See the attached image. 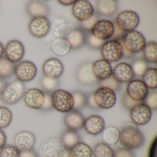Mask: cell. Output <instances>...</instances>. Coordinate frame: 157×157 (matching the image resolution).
<instances>
[{
  "label": "cell",
  "instance_id": "17",
  "mask_svg": "<svg viewBox=\"0 0 157 157\" xmlns=\"http://www.w3.org/2000/svg\"><path fill=\"white\" fill-rule=\"evenodd\" d=\"M93 7L88 1H76L73 4L72 13L78 21L83 22L93 16Z\"/></svg>",
  "mask_w": 157,
  "mask_h": 157
},
{
  "label": "cell",
  "instance_id": "3",
  "mask_svg": "<svg viewBox=\"0 0 157 157\" xmlns=\"http://www.w3.org/2000/svg\"><path fill=\"white\" fill-rule=\"evenodd\" d=\"M120 43L132 54L142 51L146 44V39L143 35L135 30L125 33L120 40Z\"/></svg>",
  "mask_w": 157,
  "mask_h": 157
},
{
  "label": "cell",
  "instance_id": "11",
  "mask_svg": "<svg viewBox=\"0 0 157 157\" xmlns=\"http://www.w3.org/2000/svg\"><path fill=\"white\" fill-rule=\"evenodd\" d=\"M130 113L132 123L137 126L145 125L151 117V110L142 102L135 105L130 110Z\"/></svg>",
  "mask_w": 157,
  "mask_h": 157
},
{
  "label": "cell",
  "instance_id": "28",
  "mask_svg": "<svg viewBox=\"0 0 157 157\" xmlns=\"http://www.w3.org/2000/svg\"><path fill=\"white\" fill-rule=\"evenodd\" d=\"M15 66L6 58H0V78L2 79L10 78L14 73Z\"/></svg>",
  "mask_w": 157,
  "mask_h": 157
},
{
  "label": "cell",
  "instance_id": "20",
  "mask_svg": "<svg viewBox=\"0 0 157 157\" xmlns=\"http://www.w3.org/2000/svg\"><path fill=\"white\" fill-rule=\"evenodd\" d=\"M113 76L119 82H129L134 78L135 74L132 66L128 63L117 64L113 70Z\"/></svg>",
  "mask_w": 157,
  "mask_h": 157
},
{
  "label": "cell",
  "instance_id": "45",
  "mask_svg": "<svg viewBox=\"0 0 157 157\" xmlns=\"http://www.w3.org/2000/svg\"><path fill=\"white\" fill-rule=\"evenodd\" d=\"M114 157H135V155L131 150L121 147L114 151Z\"/></svg>",
  "mask_w": 157,
  "mask_h": 157
},
{
  "label": "cell",
  "instance_id": "31",
  "mask_svg": "<svg viewBox=\"0 0 157 157\" xmlns=\"http://www.w3.org/2000/svg\"><path fill=\"white\" fill-rule=\"evenodd\" d=\"M103 137L106 144L115 145L118 142L120 132L119 129L113 126L107 127L104 130Z\"/></svg>",
  "mask_w": 157,
  "mask_h": 157
},
{
  "label": "cell",
  "instance_id": "26",
  "mask_svg": "<svg viewBox=\"0 0 157 157\" xmlns=\"http://www.w3.org/2000/svg\"><path fill=\"white\" fill-rule=\"evenodd\" d=\"M69 151L71 157H92L93 155L92 148L81 141Z\"/></svg>",
  "mask_w": 157,
  "mask_h": 157
},
{
  "label": "cell",
  "instance_id": "7",
  "mask_svg": "<svg viewBox=\"0 0 157 157\" xmlns=\"http://www.w3.org/2000/svg\"><path fill=\"white\" fill-rule=\"evenodd\" d=\"M94 100L99 108L107 110L113 108L117 98L115 92L109 88L101 87L94 93Z\"/></svg>",
  "mask_w": 157,
  "mask_h": 157
},
{
  "label": "cell",
  "instance_id": "14",
  "mask_svg": "<svg viewBox=\"0 0 157 157\" xmlns=\"http://www.w3.org/2000/svg\"><path fill=\"white\" fill-rule=\"evenodd\" d=\"M114 31V24L107 20L97 21L91 29L92 35L103 41L112 37Z\"/></svg>",
  "mask_w": 157,
  "mask_h": 157
},
{
  "label": "cell",
  "instance_id": "51",
  "mask_svg": "<svg viewBox=\"0 0 157 157\" xmlns=\"http://www.w3.org/2000/svg\"><path fill=\"white\" fill-rule=\"evenodd\" d=\"M114 31L113 34L112 36L113 39H118L121 37H123V36L125 34L124 32L121 30L118 26H117L115 23L114 24Z\"/></svg>",
  "mask_w": 157,
  "mask_h": 157
},
{
  "label": "cell",
  "instance_id": "25",
  "mask_svg": "<svg viewBox=\"0 0 157 157\" xmlns=\"http://www.w3.org/2000/svg\"><path fill=\"white\" fill-rule=\"evenodd\" d=\"M59 140L62 146L68 151L70 150L80 142V138L78 133L70 129L63 132Z\"/></svg>",
  "mask_w": 157,
  "mask_h": 157
},
{
  "label": "cell",
  "instance_id": "5",
  "mask_svg": "<svg viewBox=\"0 0 157 157\" xmlns=\"http://www.w3.org/2000/svg\"><path fill=\"white\" fill-rule=\"evenodd\" d=\"M145 141L144 136L140 130L121 131L119 144L121 147L128 149H135L140 147Z\"/></svg>",
  "mask_w": 157,
  "mask_h": 157
},
{
  "label": "cell",
  "instance_id": "49",
  "mask_svg": "<svg viewBox=\"0 0 157 157\" xmlns=\"http://www.w3.org/2000/svg\"><path fill=\"white\" fill-rule=\"evenodd\" d=\"M20 157H40L38 153L33 149L21 151Z\"/></svg>",
  "mask_w": 157,
  "mask_h": 157
},
{
  "label": "cell",
  "instance_id": "34",
  "mask_svg": "<svg viewBox=\"0 0 157 157\" xmlns=\"http://www.w3.org/2000/svg\"><path fill=\"white\" fill-rule=\"evenodd\" d=\"M144 54L147 60L154 63L157 62V45L155 42H150L146 44L144 49Z\"/></svg>",
  "mask_w": 157,
  "mask_h": 157
},
{
  "label": "cell",
  "instance_id": "35",
  "mask_svg": "<svg viewBox=\"0 0 157 157\" xmlns=\"http://www.w3.org/2000/svg\"><path fill=\"white\" fill-rule=\"evenodd\" d=\"M67 41L72 48H77L83 44L84 41V35L79 30H75L69 37Z\"/></svg>",
  "mask_w": 157,
  "mask_h": 157
},
{
  "label": "cell",
  "instance_id": "36",
  "mask_svg": "<svg viewBox=\"0 0 157 157\" xmlns=\"http://www.w3.org/2000/svg\"><path fill=\"white\" fill-rule=\"evenodd\" d=\"M41 84L45 92L52 93L58 87L59 81L58 79L52 78L44 76L42 78Z\"/></svg>",
  "mask_w": 157,
  "mask_h": 157
},
{
  "label": "cell",
  "instance_id": "24",
  "mask_svg": "<svg viewBox=\"0 0 157 157\" xmlns=\"http://www.w3.org/2000/svg\"><path fill=\"white\" fill-rule=\"evenodd\" d=\"M27 11L28 14L33 18L37 17H46L49 13V10L46 4L41 2L32 1L27 5Z\"/></svg>",
  "mask_w": 157,
  "mask_h": 157
},
{
  "label": "cell",
  "instance_id": "19",
  "mask_svg": "<svg viewBox=\"0 0 157 157\" xmlns=\"http://www.w3.org/2000/svg\"><path fill=\"white\" fill-rule=\"evenodd\" d=\"M83 128L88 134L97 136L104 130L105 123L100 116L92 115L85 119Z\"/></svg>",
  "mask_w": 157,
  "mask_h": 157
},
{
  "label": "cell",
  "instance_id": "29",
  "mask_svg": "<svg viewBox=\"0 0 157 157\" xmlns=\"http://www.w3.org/2000/svg\"><path fill=\"white\" fill-rule=\"evenodd\" d=\"M157 69L149 68L147 69L142 76V80L148 88L156 89L157 87Z\"/></svg>",
  "mask_w": 157,
  "mask_h": 157
},
{
  "label": "cell",
  "instance_id": "46",
  "mask_svg": "<svg viewBox=\"0 0 157 157\" xmlns=\"http://www.w3.org/2000/svg\"><path fill=\"white\" fill-rule=\"evenodd\" d=\"M141 102H142L136 101H134L133 99L130 98L127 94L125 95L124 98V105L127 109L129 110L132 109L135 105H137Z\"/></svg>",
  "mask_w": 157,
  "mask_h": 157
},
{
  "label": "cell",
  "instance_id": "32",
  "mask_svg": "<svg viewBox=\"0 0 157 157\" xmlns=\"http://www.w3.org/2000/svg\"><path fill=\"white\" fill-rule=\"evenodd\" d=\"M13 114L11 110L5 106H0V128H6L12 122Z\"/></svg>",
  "mask_w": 157,
  "mask_h": 157
},
{
  "label": "cell",
  "instance_id": "44",
  "mask_svg": "<svg viewBox=\"0 0 157 157\" xmlns=\"http://www.w3.org/2000/svg\"><path fill=\"white\" fill-rule=\"evenodd\" d=\"M87 135L84 136L83 141L84 143L90 147H94L99 143V140L96 135H90L87 133Z\"/></svg>",
  "mask_w": 157,
  "mask_h": 157
},
{
  "label": "cell",
  "instance_id": "55",
  "mask_svg": "<svg viewBox=\"0 0 157 157\" xmlns=\"http://www.w3.org/2000/svg\"><path fill=\"white\" fill-rule=\"evenodd\" d=\"M7 84L8 83L6 82L4 79L0 78V93L2 92Z\"/></svg>",
  "mask_w": 157,
  "mask_h": 157
},
{
  "label": "cell",
  "instance_id": "40",
  "mask_svg": "<svg viewBox=\"0 0 157 157\" xmlns=\"http://www.w3.org/2000/svg\"><path fill=\"white\" fill-rule=\"evenodd\" d=\"M101 87L109 88L114 92L117 91L119 90L120 82H118L112 75L109 78L105 80L101 81Z\"/></svg>",
  "mask_w": 157,
  "mask_h": 157
},
{
  "label": "cell",
  "instance_id": "8",
  "mask_svg": "<svg viewBox=\"0 0 157 157\" xmlns=\"http://www.w3.org/2000/svg\"><path fill=\"white\" fill-rule=\"evenodd\" d=\"M14 74L17 80L22 82L33 80L37 74L36 65L30 60H23L15 66Z\"/></svg>",
  "mask_w": 157,
  "mask_h": 157
},
{
  "label": "cell",
  "instance_id": "53",
  "mask_svg": "<svg viewBox=\"0 0 157 157\" xmlns=\"http://www.w3.org/2000/svg\"><path fill=\"white\" fill-rule=\"evenodd\" d=\"M7 137L6 133L0 128V149L6 145Z\"/></svg>",
  "mask_w": 157,
  "mask_h": 157
},
{
  "label": "cell",
  "instance_id": "48",
  "mask_svg": "<svg viewBox=\"0 0 157 157\" xmlns=\"http://www.w3.org/2000/svg\"><path fill=\"white\" fill-rule=\"evenodd\" d=\"M89 41L91 46L95 48L102 46L105 43V41L100 40L93 35L90 37Z\"/></svg>",
  "mask_w": 157,
  "mask_h": 157
},
{
  "label": "cell",
  "instance_id": "18",
  "mask_svg": "<svg viewBox=\"0 0 157 157\" xmlns=\"http://www.w3.org/2000/svg\"><path fill=\"white\" fill-rule=\"evenodd\" d=\"M43 71L44 76L52 78L58 79L63 74L64 67L59 59L52 58L44 62Z\"/></svg>",
  "mask_w": 157,
  "mask_h": 157
},
{
  "label": "cell",
  "instance_id": "50",
  "mask_svg": "<svg viewBox=\"0 0 157 157\" xmlns=\"http://www.w3.org/2000/svg\"><path fill=\"white\" fill-rule=\"evenodd\" d=\"M86 104L88 105V106L92 109H100L94 101V94H90L88 97H86Z\"/></svg>",
  "mask_w": 157,
  "mask_h": 157
},
{
  "label": "cell",
  "instance_id": "27",
  "mask_svg": "<svg viewBox=\"0 0 157 157\" xmlns=\"http://www.w3.org/2000/svg\"><path fill=\"white\" fill-rule=\"evenodd\" d=\"M71 46L67 40L65 39H57L53 42L52 49L56 55L60 56H66L71 50Z\"/></svg>",
  "mask_w": 157,
  "mask_h": 157
},
{
  "label": "cell",
  "instance_id": "23",
  "mask_svg": "<svg viewBox=\"0 0 157 157\" xmlns=\"http://www.w3.org/2000/svg\"><path fill=\"white\" fill-rule=\"evenodd\" d=\"M93 64L87 63L82 65L78 70L77 77L80 83L84 85H90L98 81L93 71Z\"/></svg>",
  "mask_w": 157,
  "mask_h": 157
},
{
  "label": "cell",
  "instance_id": "41",
  "mask_svg": "<svg viewBox=\"0 0 157 157\" xmlns=\"http://www.w3.org/2000/svg\"><path fill=\"white\" fill-rule=\"evenodd\" d=\"M134 74L139 77H142L147 69V65L144 61L138 60L136 61L132 66Z\"/></svg>",
  "mask_w": 157,
  "mask_h": 157
},
{
  "label": "cell",
  "instance_id": "30",
  "mask_svg": "<svg viewBox=\"0 0 157 157\" xmlns=\"http://www.w3.org/2000/svg\"><path fill=\"white\" fill-rule=\"evenodd\" d=\"M94 157H114V151L110 145L106 143H99L94 147Z\"/></svg>",
  "mask_w": 157,
  "mask_h": 157
},
{
  "label": "cell",
  "instance_id": "56",
  "mask_svg": "<svg viewBox=\"0 0 157 157\" xmlns=\"http://www.w3.org/2000/svg\"><path fill=\"white\" fill-rule=\"evenodd\" d=\"M4 53H5V47L3 44L0 41V58L2 57Z\"/></svg>",
  "mask_w": 157,
  "mask_h": 157
},
{
  "label": "cell",
  "instance_id": "52",
  "mask_svg": "<svg viewBox=\"0 0 157 157\" xmlns=\"http://www.w3.org/2000/svg\"><path fill=\"white\" fill-rule=\"evenodd\" d=\"M156 147H157V138L153 140L149 151V157H156Z\"/></svg>",
  "mask_w": 157,
  "mask_h": 157
},
{
  "label": "cell",
  "instance_id": "9",
  "mask_svg": "<svg viewBox=\"0 0 157 157\" xmlns=\"http://www.w3.org/2000/svg\"><path fill=\"white\" fill-rule=\"evenodd\" d=\"M28 29L30 33L34 37L43 38L50 32L51 23L47 17H35L30 21Z\"/></svg>",
  "mask_w": 157,
  "mask_h": 157
},
{
  "label": "cell",
  "instance_id": "1",
  "mask_svg": "<svg viewBox=\"0 0 157 157\" xmlns=\"http://www.w3.org/2000/svg\"><path fill=\"white\" fill-rule=\"evenodd\" d=\"M25 93L24 83L17 80L7 84L0 93V100L7 105H14L21 100Z\"/></svg>",
  "mask_w": 157,
  "mask_h": 157
},
{
  "label": "cell",
  "instance_id": "22",
  "mask_svg": "<svg viewBox=\"0 0 157 157\" xmlns=\"http://www.w3.org/2000/svg\"><path fill=\"white\" fill-rule=\"evenodd\" d=\"M93 71L97 79L105 80L113 75V68L110 63L104 59L97 60L93 64Z\"/></svg>",
  "mask_w": 157,
  "mask_h": 157
},
{
  "label": "cell",
  "instance_id": "39",
  "mask_svg": "<svg viewBox=\"0 0 157 157\" xmlns=\"http://www.w3.org/2000/svg\"><path fill=\"white\" fill-rule=\"evenodd\" d=\"M73 27L68 24H64L59 26L56 31V34L60 37H69L73 33Z\"/></svg>",
  "mask_w": 157,
  "mask_h": 157
},
{
  "label": "cell",
  "instance_id": "4",
  "mask_svg": "<svg viewBox=\"0 0 157 157\" xmlns=\"http://www.w3.org/2000/svg\"><path fill=\"white\" fill-rule=\"evenodd\" d=\"M140 21L139 16L136 13L128 10L119 13L116 18L115 23L123 32L128 33L136 29Z\"/></svg>",
  "mask_w": 157,
  "mask_h": 157
},
{
  "label": "cell",
  "instance_id": "21",
  "mask_svg": "<svg viewBox=\"0 0 157 157\" xmlns=\"http://www.w3.org/2000/svg\"><path fill=\"white\" fill-rule=\"evenodd\" d=\"M85 118L80 112L72 110L64 117V123L68 129L77 131L83 128Z\"/></svg>",
  "mask_w": 157,
  "mask_h": 157
},
{
  "label": "cell",
  "instance_id": "47",
  "mask_svg": "<svg viewBox=\"0 0 157 157\" xmlns=\"http://www.w3.org/2000/svg\"><path fill=\"white\" fill-rule=\"evenodd\" d=\"M97 21H97V18L95 16H93L88 20L82 22V25L86 29L90 30Z\"/></svg>",
  "mask_w": 157,
  "mask_h": 157
},
{
  "label": "cell",
  "instance_id": "33",
  "mask_svg": "<svg viewBox=\"0 0 157 157\" xmlns=\"http://www.w3.org/2000/svg\"><path fill=\"white\" fill-rule=\"evenodd\" d=\"M98 10L105 15H111L117 9L116 2L113 0H102L98 3Z\"/></svg>",
  "mask_w": 157,
  "mask_h": 157
},
{
  "label": "cell",
  "instance_id": "42",
  "mask_svg": "<svg viewBox=\"0 0 157 157\" xmlns=\"http://www.w3.org/2000/svg\"><path fill=\"white\" fill-rule=\"evenodd\" d=\"M144 101H145L144 104L146 105L151 110H157V93L156 92H153L148 94Z\"/></svg>",
  "mask_w": 157,
  "mask_h": 157
},
{
  "label": "cell",
  "instance_id": "37",
  "mask_svg": "<svg viewBox=\"0 0 157 157\" xmlns=\"http://www.w3.org/2000/svg\"><path fill=\"white\" fill-rule=\"evenodd\" d=\"M21 151L14 145H6L0 149V157H20Z\"/></svg>",
  "mask_w": 157,
  "mask_h": 157
},
{
  "label": "cell",
  "instance_id": "10",
  "mask_svg": "<svg viewBox=\"0 0 157 157\" xmlns=\"http://www.w3.org/2000/svg\"><path fill=\"white\" fill-rule=\"evenodd\" d=\"M101 54L104 60L109 63L117 62L123 57V47L118 41L111 40L102 46Z\"/></svg>",
  "mask_w": 157,
  "mask_h": 157
},
{
  "label": "cell",
  "instance_id": "12",
  "mask_svg": "<svg viewBox=\"0 0 157 157\" xmlns=\"http://www.w3.org/2000/svg\"><path fill=\"white\" fill-rule=\"evenodd\" d=\"M13 143L21 151L33 149L36 143L35 135L29 130H21L15 134Z\"/></svg>",
  "mask_w": 157,
  "mask_h": 157
},
{
  "label": "cell",
  "instance_id": "13",
  "mask_svg": "<svg viewBox=\"0 0 157 157\" xmlns=\"http://www.w3.org/2000/svg\"><path fill=\"white\" fill-rule=\"evenodd\" d=\"M127 94L134 101L142 102L148 94V89L142 81L132 80L128 84Z\"/></svg>",
  "mask_w": 157,
  "mask_h": 157
},
{
  "label": "cell",
  "instance_id": "16",
  "mask_svg": "<svg viewBox=\"0 0 157 157\" xmlns=\"http://www.w3.org/2000/svg\"><path fill=\"white\" fill-rule=\"evenodd\" d=\"M25 54L24 46L18 40L10 41L5 48V57L13 64L21 61L23 58Z\"/></svg>",
  "mask_w": 157,
  "mask_h": 157
},
{
  "label": "cell",
  "instance_id": "54",
  "mask_svg": "<svg viewBox=\"0 0 157 157\" xmlns=\"http://www.w3.org/2000/svg\"><path fill=\"white\" fill-rule=\"evenodd\" d=\"M76 1H69V0H67V1H66V0H59L58 1V2H59L60 4H61V5H63V6H70V5H72V4H74V3L76 2Z\"/></svg>",
  "mask_w": 157,
  "mask_h": 157
},
{
  "label": "cell",
  "instance_id": "2",
  "mask_svg": "<svg viewBox=\"0 0 157 157\" xmlns=\"http://www.w3.org/2000/svg\"><path fill=\"white\" fill-rule=\"evenodd\" d=\"M53 108L62 113H68L73 110V96L67 91L58 89L51 94Z\"/></svg>",
  "mask_w": 157,
  "mask_h": 157
},
{
  "label": "cell",
  "instance_id": "43",
  "mask_svg": "<svg viewBox=\"0 0 157 157\" xmlns=\"http://www.w3.org/2000/svg\"><path fill=\"white\" fill-rule=\"evenodd\" d=\"M51 94L50 93L44 92V100L43 106L41 110L44 112H48L53 109L52 105V99H51Z\"/></svg>",
  "mask_w": 157,
  "mask_h": 157
},
{
  "label": "cell",
  "instance_id": "38",
  "mask_svg": "<svg viewBox=\"0 0 157 157\" xmlns=\"http://www.w3.org/2000/svg\"><path fill=\"white\" fill-rule=\"evenodd\" d=\"M74 100L73 110L78 111L82 108L86 104V97L83 94L79 92H76L71 94Z\"/></svg>",
  "mask_w": 157,
  "mask_h": 157
},
{
  "label": "cell",
  "instance_id": "15",
  "mask_svg": "<svg viewBox=\"0 0 157 157\" xmlns=\"http://www.w3.org/2000/svg\"><path fill=\"white\" fill-rule=\"evenodd\" d=\"M44 92L36 88H31L25 91L24 100L25 104L29 108L41 110L44 100Z\"/></svg>",
  "mask_w": 157,
  "mask_h": 157
},
{
  "label": "cell",
  "instance_id": "6",
  "mask_svg": "<svg viewBox=\"0 0 157 157\" xmlns=\"http://www.w3.org/2000/svg\"><path fill=\"white\" fill-rule=\"evenodd\" d=\"M39 151L42 157H71L69 151L62 146L60 140L56 139L42 144Z\"/></svg>",
  "mask_w": 157,
  "mask_h": 157
}]
</instances>
